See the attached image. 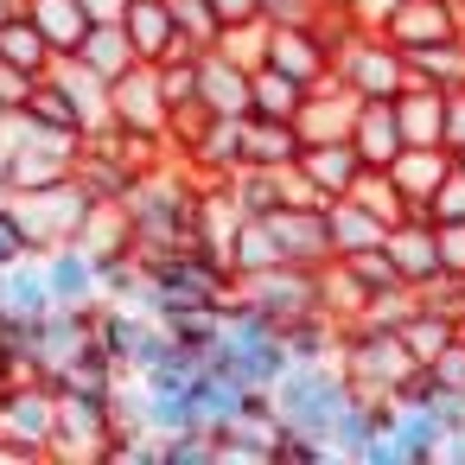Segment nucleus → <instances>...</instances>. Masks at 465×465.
Instances as JSON below:
<instances>
[{
  "mask_svg": "<svg viewBox=\"0 0 465 465\" xmlns=\"http://www.w3.org/2000/svg\"><path fill=\"white\" fill-rule=\"evenodd\" d=\"M58 446V389L52 376L0 382V452L7 459H52Z\"/></svg>",
  "mask_w": 465,
  "mask_h": 465,
  "instance_id": "f257e3e1",
  "label": "nucleus"
},
{
  "mask_svg": "<svg viewBox=\"0 0 465 465\" xmlns=\"http://www.w3.org/2000/svg\"><path fill=\"white\" fill-rule=\"evenodd\" d=\"M338 370L351 376L357 395H395L420 357L408 351V338L395 325H344V344H338Z\"/></svg>",
  "mask_w": 465,
  "mask_h": 465,
  "instance_id": "f03ea898",
  "label": "nucleus"
},
{
  "mask_svg": "<svg viewBox=\"0 0 465 465\" xmlns=\"http://www.w3.org/2000/svg\"><path fill=\"white\" fill-rule=\"evenodd\" d=\"M351 376L338 363H287V376L274 382V401H281V420L287 427H306V433H331L338 408L351 401Z\"/></svg>",
  "mask_w": 465,
  "mask_h": 465,
  "instance_id": "7ed1b4c3",
  "label": "nucleus"
},
{
  "mask_svg": "<svg viewBox=\"0 0 465 465\" xmlns=\"http://www.w3.org/2000/svg\"><path fill=\"white\" fill-rule=\"evenodd\" d=\"M90 204H96V192H90V185L71 173L64 185L20 192V198H14V217H20V230H26L33 255H45V249H64V242H77V230H84Z\"/></svg>",
  "mask_w": 465,
  "mask_h": 465,
  "instance_id": "20e7f679",
  "label": "nucleus"
},
{
  "mask_svg": "<svg viewBox=\"0 0 465 465\" xmlns=\"http://www.w3.org/2000/svg\"><path fill=\"white\" fill-rule=\"evenodd\" d=\"M331 77L351 90V96H395L401 84H408V52L382 33V26H363L338 58H331Z\"/></svg>",
  "mask_w": 465,
  "mask_h": 465,
  "instance_id": "39448f33",
  "label": "nucleus"
},
{
  "mask_svg": "<svg viewBox=\"0 0 465 465\" xmlns=\"http://www.w3.org/2000/svg\"><path fill=\"white\" fill-rule=\"evenodd\" d=\"M236 300L255 306L262 319L287 325V319H306V312H325L319 306V268H300V262H281L268 274H242L236 281Z\"/></svg>",
  "mask_w": 465,
  "mask_h": 465,
  "instance_id": "423d86ee",
  "label": "nucleus"
},
{
  "mask_svg": "<svg viewBox=\"0 0 465 465\" xmlns=\"http://www.w3.org/2000/svg\"><path fill=\"white\" fill-rule=\"evenodd\" d=\"M109 433H115L109 395H77V389H58V446H52V459H90V465H103Z\"/></svg>",
  "mask_w": 465,
  "mask_h": 465,
  "instance_id": "0eeeda50",
  "label": "nucleus"
},
{
  "mask_svg": "<svg viewBox=\"0 0 465 465\" xmlns=\"http://www.w3.org/2000/svg\"><path fill=\"white\" fill-rule=\"evenodd\" d=\"M115 128H122V134H153V141H166V128H173V96H166V84H160V64H134V71L115 84Z\"/></svg>",
  "mask_w": 465,
  "mask_h": 465,
  "instance_id": "6e6552de",
  "label": "nucleus"
},
{
  "mask_svg": "<svg viewBox=\"0 0 465 465\" xmlns=\"http://www.w3.org/2000/svg\"><path fill=\"white\" fill-rule=\"evenodd\" d=\"M382 249H389V262H395V274H401L408 287H427V281L446 274V262H440V223H433L427 211L395 217L389 236H382Z\"/></svg>",
  "mask_w": 465,
  "mask_h": 465,
  "instance_id": "1a4fd4ad",
  "label": "nucleus"
},
{
  "mask_svg": "<svg viewBox=\"0 0 465 465\" xmlns=\"http://www.w3.org/2000/svg\"><path fill=\"white\" fill-rule=\"evenodd\" d=\"M376 26H382L401 52H414V45H433V39L465 33V0H395Z\"/></svg>",
  "mask_w": 465,
  "mask_h": 465,
  "instance_id": "9d476101",
  "label": "nucleus"
},
{
  "mask_svg": "<svg viewBox=\"0 0 465 465\" xmlns=\"http://www.w3.org/2000/svg\"><path fill=\"white\" fill-rule=\"evenodd\" d=\"M268 230H274L281 255L300 262V268H325V262L338 255V249H331V217H325V204H281V211L268 217Z\"/></svg>",
  "mask_w": 465,
  "mask_h": 465,
  "instance_id": "9b49d317",
  "label": "nucleus"
},
{
  "mask_svg": "<svg viewBox=\"0 0 465 465\" xmlns=\"http://www.w3.org/2000/svg\"><path fill=\"white\" fill-rule=\"evenodd\" d=\"M249 96H255V64L230 58L223 45L198 52V103L211 115H249Z\"/></svg>",
  "mask_w": 465,
  "mask_h": 465,
  "instance_id": "f8f14e48",
  "label": "nucleus"
},
{
  "mask_svg": "<svg viewBox=\"0 0 465 465\" xmlns=\"http://www.w3.org/2000/svg\"><path fill=\"white\" fill-rule=\"evenodd\" d=\"M262 64H274V71H287L300 84H325L331 77V45H325V33L312 20L306 26H274L268 20V58Z\"/></svg>",
  "mask_w": 465,
  "mask_h": 465,
  "instance_id": "ddd939ff",
  "label": "nucleus"
},
{
  "mask_svg": "<svg viewBox=\"0 0 465 465\" xmlns=\"http://www.w3.org/2000/svg\"><path fill=\"white\" fill-rule=\"evenodd\" d=\"M173 160H185L192 179H230L242 166V115H204V128Z\"/></svg>",
  "mask_w": 465,
  "mask_h": 465,
  "instance_id": "4468645a",
  "label": "nucleus"
},
{
  "mask_svg": "<svg viewBox=\"0 0 465 465\" xmlns=\"http://www.w3.org/2000/svg\"><path fill=\"white\" fill-rule=\"evenodd\" d=\"M300 173H306V179H312V192L331 204V198L357 192L370 166H363L357 141H351V134H338V141H306V147H300Z\"/></svg>",
  "mask_w": 465,
  "mask_h": 465,
  "instance_id": "2eb2a0df",
  "label": "nucleus"
},
{
  "mask_svg": "<svg viewBox=\"0 0 465 465\" xmlns=\"http://www.w3.org/2000/svg\"><path fill=\"white\" fill-rule=\"evenodd\" d=\"M122 26H128L141 64H166V58H179V52H192L185 33H179V20H173V0H128Z\"/></svg>",
  "mask_w": 465,
  "mask_h": 465,
  "instance_id": "dca6fc26",
  "label": "nucleus"
},
{
  "mask_svg": "<svg viewBox=\"0 0 465 465\" xmlns=\"http://www.w3.org/2000/svg\"><path fill=\"white\" fill-rule=\"evenodd\" d=\"M77 179H84L96 198H128L134 179H141V166L122 153V141H115V128H109V134H90V141L77 147Z\"/></svg>",
  "mask_w": 465,
  "mask_h": 465,
  "instance_id": "f3484780",
  "label": "nucleus"
},
{
  "mask_svg": "<svg viewBox=\"0 0 465 465\" xmlns=\"http://www.w3.org/2000/svg\"><path fill=\"white\" fill-rule=\"evenodd\" d=\"M382 173H389V185L401 192V204H408V211H427V198H433V192H440V179L452 173V147H401Z\"/></svg>",
  "mask_w": 465,
  "mask_h": 465,
  "instance_id": "a211bd4d",
  "label": "nucleus"
},
{
  "mask_svg": "<svg viewBox=\"0 0 465 465\" xmlns=\"http://www.w3.org/2000/svg\"><path fill=\"white\" fill-rule=\"evenodd\" d=\"M351 141H357L363 166H370V173H382V166L408 147V134H401V122H395V96H370V103H357Z\"/></svg>",
  "mask_w": 465,
  "mask_h": 465,
  "instance_id": "6ab92c4d",
  "label": "nucleus"
},
{
  "mask_svg": "<svg viewBox=\"0 0 465 465\" xmlns=\"http://www.w3.org/2000/svg\"><path fill=\"white\" fill-rule=\"evenodd\" d=\"M395 122H401L408 147H446V90L408 77L395 90Z\"/></svg>",
  "mask_w": 465,
  "mask_h": 465,
  "instance_id": "aec40b11",
  "label": "nucleus"
},
{
  "mask_svg": "<svg viewBox=\"0 0 465 465\" xmlns=\"http://www.w3.org/2000/svg\"><path fill=\"white\" fill-rule=\"evenodd\" d=\"M77 249L96 268L115 262V255H134V217H128V204L122 198H96L90 217H84V230H77Z\"/></svg>",
  "mask_w": 465,
  "mask_h": 465,
  "instance_id": "412c9836",
  "label": "nucleus"
},
{
  "mask_svg": "<svg viewBox=\"0 0 465 465\" xmlns=\"http://www.w3.org/2000/svg\"><path fill=\"white\" fill-rule=\"evenodd\" d=\"M0 306H7V319H20V325H39L58 306L52 281H45V255H26L14 268H0Z\"/></svg>",
  "mask_w": 465,
  "mask_h": 465,
  "instance_id": "4be33fe9",
  "label": "nucleus"
},
{
  "mask_svg": "<svg viewBox=\"0 0 465 465\" xmlns=\"http://www.w3.org/2000/svg\"><path fill=\"white\" fill-rule=\"evenodd\" d=\"M306 147L300 122H281V115H242V166H293Z\"/></svg>",
  "mask_w": 465,
  "mask_h": 465,
  "instance_id": "5701e85b",
  "label": "nucleus"
},
{
  "mask_svg": "<svg viewBox=\"0 0 465 465\" xmlns=\"http://www.w3.org/2000/svg\"><path fill=\"white\" fill-rule=\"evenodd\" d=\"M71 58H77V64H90L103 84H122V77L141 64V52H134V39H128V26H122V20H96Z\"/></svg>",
  "mask_w": 465,
  "mask_h": 465,
  "instance_id": "b1692460",
  "label": "nucleus"
},
{
  "mask_svg": "<svg viewBox=\"0 0 465 465\" xmlns=\"http://www.w3.org/2000/svg\"><path fill=\"white\" fill-rule=\"evenodd\" d=\"M357 103H363V96H351L338 77L312 84V90H306V109H300V134H306V141H338V134H351Z\"/></svg>",
  "mask_w": 465,
  "mask_h": 465,
  "instance_id": "393cba45",
  "label": "nucleus"
},
{
  "mask_svg": "<svg viewBox=\"0 0 465 465\" xmlns=\"http://www.w3.org/2000/svg\"><path fill=\"white\" fill-rule=\"evenodd\" d=\"M325 217H331V249H338V255H351V249H376V242L389 236V217H382L363 192L331 198V204H325Z\"/></svg>",
  "mask_w": 465,
  "mask_h": 465,
  "instance_id": "a878e982",
  "label": "nucleus"
},
{
  "mask_svg": "<svg viewBox=\"0 0 465 465\" xmlns=\"http://www.w3.org/2000/svg\"><path fill=\"white\" fill-rule=\"evenodd\" d=\"M45 281H52V300L58 306H96L103 300V274H96V262L77 242L45 249Z\"/></svg>",
  "mask_w": 465,
  "mask_h": 465,
  "instance_id": "bb28decb",
  "label": "nucleus"
},
{
  "mask_svg": "<svg viewBox=\"0 0 465 465\" xmlns=\"http://www.w3.org/2000/svg\"><path fill=\"white\" fill-rule=\"evenodd\" d=\"M274 440H281V420L230 414L217 427V465H274Z\"/></svg>",
  "mask_w": 465,
  "mask_h": 465,
  "instance_id": "cd10ccee",
  "label": "nucleus"
},
{
  "mask_svg": "<svg viewBox=\"0 0 465 465\" xmlns=\"http://www.w3.org/2000/svg\"><path fill=\"white\" fill-rule=\"evenodd\" d=\"M395 446H401V465H433L440 459V440H446V420L427 408V401H401L395 414Z\"/></svg>",
  "mask_w": 465,
  "mask_h": 465,
  "instance_id": "c85d7f7f",
  "label": "nucleus"
},
{
  "mask_svg": "<svg viewBox=\"0 0 465 465\" xmlns=\"http://www.w3.org/2000/svg\"><path fill=\"white\" fill-rule=\"evenodd\" d=\"M0 58L7 64H20V71H33V77H45L52 64H58V52H52V39L39 33V20L20 7V14H7L0 20Z\"/></svg>",
  "mask_w": 465,
  "mask_h": 465,
  "instance_id": "c756f323",
  "label": "nucleus"
},
{
  "mask_svg": "<svg viewBox=\"0 0 465 465\" xmlns=\"http://www.w3.org/2000/svg\"><path fill=\"white\" fill-rule=\"evenodd\" d=\"M281 338H287V357H293V363H338L344 325H338L331 312H306V319H287Z\"/></svg>",
  "mask_w": 465,
  "mask_h": 465,
  "instance_id": "7c9ffc66",
  "label": "nucleus"
},
{
  "mask_svg": "<svg viewBox=\"0 0 465 465\" xmlns=\"http://www.w3.org/2000/svg\"><path fill=\"white\" fill-rule=\"evenodd\" d=\"M26 14L39 20V33L52 39V52H58V58H71V52L84 45V33L96 26L84 0H26Z\"/></svg>",
  "mask_w": 465,
  "mask_h": 465,
  "instance_id": "2f4dec72",
  "label": "nucleus"
},
{
  "mask_svg": "<svg viewBox=\"0 0 465 465\" xmlns=\"http://www.w3.org/2000/svg\"><path fill=\"white\" fill-rule=\"evenodd\" d=\"M408 77L414 84H433V90H459L465 84V33L433 39V45H414L408 52Z\"/></svg>",
  "mask_w": 465,
  "mask_h": 465,
  "instance_id": "473e14b6",
  "label": "nucleus"
},
{
  "mask_svg": "<svg viewBox=\"0 0 465 465\" xmlns=\"http://www.w3.org/2000/svg\"><path fill=\"white\" fill-rule=\"evenodd\" d=\"M230 198H236L242 217H274L287 204V179H281V166H236L230 173Z\"/></svg>",
  "mask_w": 465,
  "mask_h": 465,
  "instance_id": "72a5a7b5",
  "label": "nucleus"
},
{
  "mask_svg": "<svg viewBox=\"0 0 465 465\" xmlns=\"http://www.w3.org/2000/svg\"><path fill=\"white\" fill-rule=\"evenodd\" d=\"M281 262H287V255H281L268 217H242L236 236H230V268H236V281H242V274H268V268H281Z\"/></svg>",
  "mask_w": 465,
  "mask_h": 465,
  "instance_id": "f704fd0d",
  "label": "nucleus"
},
{
  "mask_svg": "<svg viewBox=\"0 0 465 465\" xmlns=\"http://www.w3.org/2000/svg\"><path fill=\"white\" fill-rule=\"evenodd\" d=\"M306 90H312V84H300V77H287V71H274V64H255V96H249V109H255V115L300 122V109H306Z\"/></svg>",
  "mask_w": 465,
  "mask_h": 465,
  "instance_id": "c9c22d12",
  "label": "nucleus"
},
{
  "mask_svg": "<svg viewBox=\"0 0 465 465\" xmlns=\"http://www.w3.org/2000/svg\"><path fill=\"white\" fill-rule=\"evenodd\" d=\"M26 115L39 122V128H52V134H64V141H84L90 128H84V115H77V103H71V90L45 71L39 77V90H33V103H26Z\"/></svg>",
  "mask_w": 465,
  "mask_h": 465,
  "instance_id": "e433bc0d",
  "label": "nucleus"
},
{
  "mask_svg": "<svg viewBox=\"0 0 465 465\" xmlns=\"http://www.w3.org/2000/svg\"><path fill=\"white\" fill-rule=\"evenodd\" d=\"M459 331H465V325H459V319H446V312H440V306H427V300L401 319V338H408V351H414L420 363H433V357H440Z\"/></svg>",
  "mask_w": 465,
  "mask_h": 465,
  "instance_id": "4c0bfd02",
  "label": "nucleus"
},
{
  "mask_svg": "<svg viewBox=\"0 0 465 465\" xmlns=\"http://www.w3.org/2000/svg\"><path fill=\"white\" fill-rule=\"evenodd\" d=\"M338 262H344V274L363 287V300H370V293H389V287H408V281L395 274V262H389L382 242H376V249H351V255H338Z\"/></svg>",
  "mask_w": 465,
  "mask_h": 465,
  "instance_id": "58836bf2",
  "label": "nucleus"
},
{
  "mask_svg": "<svg viewBox=\"0 0 465 465\" xmlns=\"http://www.w3.org/2000/svg\"><path fill=\"white\" fill-rule=\"evenodd\" d=\"M173 20H179V33H185V45H192V52L223 45V20H217L211 0H173Z\"/></svg>",
  "mask_w": 465,
  "mask_h": 465,
  "instance_id": "ea45409f",
  "label": "nucleus"
},
{
  "mask_svg": "<svg viewBox=\"0 0 465 465\" xmlns=\"http://www.w3.org/2000/svg\"><path fill=\"white\" fill-rule=\"evenodd\" d=\"M160 459H166V465H217V433H211V427L160 433Z\"/></svg>",
  "mask_w": 465,
  "mask_h": 465,
  "instance_id": "a19ab883",
  "label": "nucleus"
},
{
  "mask_svg": "<svg viewBox=\"0 0 465 465\" xmlns=\"http://www.w3.org/2000/svg\"><path fill=\"white\" fill-rule=\"evenodd\" d=\"M427 217H433V223H459V217H465V166H452V173L440 179V192L427 198Z\"/></svg>",
  "mask_w": 465,
  "mask_h": 465,
  "instance_id": "79ce46f5",
  "label": "nucleus"
},
{
  "mask_svg": "<svg viewBox=\"0 0 465 465\" xmlns=\"http://www.w3.org/2000/svg\"><path fill=\"white\" fill-rule=\"evenodd\" d=\"M223 52H230V58H242V64H262V58H268V20L230 26V33H223Z\"/></svg>",
  "mask_w": 465,
  "mask_h": 465,
  "instance_id": "37998d69",
  "label": "nucleus"
},
{
  "mask_svg": "<svg viewBox=\"0 0 465 465\" xmlns=\"http://www.w3.org/2000/svg\"><path fill=\"white\" fill-rule=\"evenodd\" d=\"M26 255H33V242H26L20 217H14V198H0V268H14V262H26Z\"/></svg>",
  "mask_w": 465,
  "mask_h": 465,
  "instance_id": "c03bdc74",
  "label": "nucleus"
},
{
  "mask_svg": "<svg viewBox=\"0 0 465 465\" xmlns=\"http://www.w3.org/2000/svg\"><path fill=\"white\" fill-rule=\"evenodd\" d=\"M427 370H433V382H440V389H459V395H465V331H459V338H452Z\"/></svg>",
  "mask_w": 465,
  "mask_h": 465,
  "instance_id": "a18cd8bd",
  "label": "nucleus"
},
{
  "mask_svg": "<svg viewBox=\"0 0 465 465\" xmlns=\"http://www.w3.org/2000/svg\"><path fill=\"white\" fill-rule=\"evenodd\" d=\"M33 90H39V77H33V71H20V64L0 58V103H7V109H26V103H33Z\"/></svg>",
  "mask_w": 465,
  "mask_h": 465,
  "instance_id": "49530a36",
  "label": "nucleus"
},
{
  "mask_svg": "<svg viewBox=\"0 0 465 465\" xmlns=\"http://www.w3.org/2000/svg\"><path fill=\"white\" fill-rule=\"evenodd\" d=\"M319 7H325V0H262V20H274V26H306V20H319Z\"/></svg>",
  "mask_w": 465,
  "mask_h": 465,
  "instance_id": "de8ad7c7",
  "label": "nucleus"
},
{
  "mask_svg": "<svg viewBox=\"0 0 465 465\" xmlns=\"http://www.w3.org/2000/svg\"><path fill=\"white\" fill-rule=\"evenodd\" d=\"M440 262H446V274L465 281V217L459 223H440Z\"/></svg>",
  "mask_w": 465,
  "mask_h": 465,
  "instance_id": "09e8293b",
  "label": "nucleus"
},
{
  "mask_svg": "<svg viewBox=\"0 0 465 465\" xmlns=\"http://www.w3.org/2000/svg\"><path fill=\"white\" fill-rule=\"evenodd\" d=\"M446 147H452V153L465 147V84L446 90Z\"/></svg>",
  "mask_w": 465,
  "mask_h": 465,
  "instance_id": "8fccbe9b",
  "label": "nucleus"
},
{
  "mask_svg": "<svg viewBox=\"0 0 465 465\" xmlns=\"http://www.w3.org/2000/svg\"><path fill=\"white\" fill-rule=\"evenodd\" d=\"M84 7H90V20H122L128 0H84Z\"/></svg>",
  "mask_w": 465,
  "mask_h": 465,
  "instance_id": "3c124183",
  "label": "nucleus"
},
{
  "mask_svg": "<svg viewBox=\"0 0 465 465\" xmlns=\"http://www.w3.org/2000/svg\"><path fill=\"white\" fill-rule=\"evenodd\" d=\"M389 7H395V0H357V14H363V20H370V26H376V20H382V14H389Z\"/></svg>",
  "mask_w": 465,
  "mask_h": 465,
  "instance_id": "603ef678",
  "label": "nucleus"
},
{
  "mask_svg": "<svg viewBox=\"0 0 465 465\" xmlns=\"http://www.w3.org/2000/svg\"><path fill=\"white\" fill-rule=\"evenodd\" d=\"M26 7V0H0V20H7V14H20Z\"/></svg>",
  "mask_w": 465,
  "mask_h": 465,
  "instance_id": "864d4df0",
  "label": "nucleus"
},
{
  "mask_svg": "<svg viewBox=\"0 0 465 465\" xmlns=\"http://www.w3.org/2000/svg\"><path fill=\"white\" fill-rule=\"evenodd\" d=\"M452 166H465V147H459V153H452Z\"/></svg>",
  "mask_w": 465,
  "mask_h": 465,
  "instance_id": "5fc2aeb1",
  "label": "nucleus"
},
{
  "mask_svg": "<svg viewBox=\"0 0 465 465\" xmlns=\"http://www.w3.org/2000/svg\"><path fill=\"white\" fill-rule=\"evenodd\" d=\"M7 115H14V109H7V103H0V122H7Z\"/></svg>",
  "mask_w": 465,
  "mask_h": 465,
  "instance_id": "6e6d98bb",
  "label": "nucleus"
},
{
  "mask_svg": "<svg viewBox=\"0 0 465 465\" xmlns=\"http://www.w3.org/2000/svg\"><path fill=\"white\" fill-rule=\"evenodd\" d=\"M0 319H7V306H0Z\"/></svg>",
  "mask_w": 465,
  "mask_h": 465,
  "instance_id": "4d7b16f0",
  "label": "nucleus"
}]
</instances>
